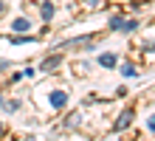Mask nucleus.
I'll list each match as a JSON object with an SVG mask.
<instances>
[{"mask_svg": "<svg viewBox=\"0 0 155 141\" xmlns=\"http://www.w3.org/2000/svg\"><path fill=\"white\" fill-rule=\"evenodd\" d=\"M48 102H51V107H57V110H62L68 105V93L65 90H51V96H48Z\"/></svg>", "mask_w": 155, "mask_h": 141, "instance_id": "nucleus-1", "label": "nucleus"}, {"mask_svg": "<svg viewBox=\"0 0 155 141\" xmlns=\"http://www.w3.org/2000/svg\"><path fill=\"white\" fill-rule=\"evenodd\" d=\"M85 45H93V40L90 37H74V40L59 42V48H85Z\"/></svg>", "mask_w": 155, "mask_h": 141, "instance_id": "nucleus-2", "label": "nucleus"}, {"mask_svg": "<svg viewBox=\"0 0 155 141\" xmlns=\"http://www.w3.org/2000/svg\"><path fill=\"white\" fill-rule=\"evenodd\" d=\"M133 116H135L133 110H124L121 116L116 119V124H113V130H116V133H121V130H127V127H130V121H133Z\"/></svg>", "mask_w": 155, "mask_h": 141, "instance_id": "nucleus-3", "label": "nucleus"}, {"mask_svg": "<svg viewBox=\"0 0 155 141\" xmlns=\"http://www.w3.org/2000/svg\"><path fill=\"white\" fill-rule=\"evenodd\" d=\"M54 12H57V6H54V3H51V0H45V3L40 6V17H42V20H45V23H48V20H51V17H54Z\"/></svg>", "mask_w": 155, "mask_h": 141, "instance_id": "nucleus-4", "label": "nucleus"}, {"mask_svg": "<svg viewBox=\"0 0 155 141\" xmlns=\"http://www.w3.org/2000/svg\"><path fill=\"white\" fill-rule=\"evenodd\" d=\"M59 65H62V56L54 54V56H48V59H42L40 68H42V71H54V68H59Z\"/></svg>", "mask_w": 155, "mask_h": 141, "instance_id": "nucleus-5", "label": "nucleus"}, {"mask_svg": "<svg viewBox=\"0 0 155 141\" xmlns=\"http://www.w3.org/2000/svg\"><path fill=\"white\" fill-rule=\"evenodd\" d=\"M116 62H118L116 54H102L99 56V65H102V68H116Z\"/></svg>", "mask_w": 155, "mask_h": 141, "instance_id": "nucleus-6", "label": "nucleus"}, {"mask_svg": "<svg viewBox=\"0 0 155 141\" xmlns=\"http://www.w3.org/2000/svg\"><path fill=\"white\" fill-rule=\"evenodd\" d=\"M12 28H14V31H17V34H20V31H28V28H31V23H28V20H25V17H17V20L12 23Z\"/></svg>", "mask_w": 155, "mask_h": 141, "instance_id": "nucleus-7", "label": "nucleus"}, {"mask_svg": "<svg viewBox=\"0 0 155 141\" xmlns=\"http://www.w3.org/2000/svg\"><path fill=\"white\" fill-rule=\"evenodd\" d=\"M135 28H138V20H124V23H121V28H118V31L130 34V31H135Z\"/></svg>", "mask_w": 155, "mask_h": 141, "instance_id": "nucleus-8", "label": "nucleus"}, {"mask_svg": "<svg viewBox=\"0 0 155 141\" xmlns=\"http://www.w3.org/2000/svg\"><path fill=\"white\" fill-rule=\"evenodd\" d=\"M82 124V116H79V113H71V116L65 119V127H79Z\"/></svg>", "mask_w": 155, "mask_h": 141, "instance_id": "nucleus-9", "label": "nucleus"}, {"mask_svg": "<svg viewBox=\"0 0 155 141\" xmlns=\"http://www.w3.org/2000/svg\"><path fill=\"white\" fill-rule=\"evenodd\" d=\"M14 45H23V42H34V37H12Z\"/></svg>", "mask_w": 155, "mask_h": 141, "instance_id": "nucleus-10", "label": "nucleus"}, {"mask_svg": "<svg viewBox=\"0 0 155 141\" xmlns=\"http://www.w3.org/2000/svg\"><path fill=\"white\" fill-rule=\"evenodd\" d=\"M6 110H8V113H17V110H20V102H17V99H12V102L6 105Z\"/></svg>", "mask_w": 155, "mask_h": 141, "instance_id": "nucleus-11", "label": "nucleus"}, {"mask_svg": "<svg viewBox=\"0 0 155 141\" xmlns=\"http://www.w3.org/2000/svg\"><path fill=\"white\" fill-rule=\"evenodd\" d=\"M121 17H110V28H113V31H118V28H121Z\"/></svg>", "mask_w": 155, "mask_h": 141, "instance_id": "nucleus-12", "label": "nucleus"}, {"mask_svg": "<svg viewBox=\"0 0 155 141\" xmlns=\"http://www.w3.org/2000/svg\"><path fill=\"white\" fill-rule=\"evenodd\" d=\"M121 73H124V76H135V73H138V71H135L133 65H124V68H121Z\"/></svg>", "mask_w": 155, "mask_h": 141, "instance_id": "nucleus-13", "label": "nucleus"}, {"mask_svg": "<svg viewBox=\"0 0 155 141\" xmlns=\"http://www.w3.org/2000/svg\"><path fill=\"white\" fill-rule=\"evenodd\" d=\"M8 68H12V62H8V59H0V71H8Z\"/></svg>", "mask_w": 155, "mask_h": 141, "instance_id": "nucleus-14", "label": "nucleus"}, {"mask_svg": "<svg viewBox=\"0 0 155 141\" xmlns=\"http://www.w3.org/2000/svg\"><path fill=\"white\" fill-rule=\"evenodd\" d=\"M147 130H152V133H155V116H150V121H147Z\"/></svg>", "mask_w": 155, "mask_h": 141, "instance_id": "nucleus-15", "label": "nucleus"}, {"mask_svg": "<svg viewBox=\"0 0 155 141\" xmlns=\"http://www.w3.org/2000/svg\"><path fill=\"white\" fill-rule=\"evenodd\" d=\"M85 3H87V6H99L102 0H85Z\"/></svg>", "mask_w": 155, "mask_h": 141, "instance_id": "nucleus-16", "label": "nucleus"}, {"mask_svg": "<svg viewBox=\"0 0 155 141\" xmlns=\"http://www.w3.org/2000/svg\"><path fill=\"white\" fill-rule=\"evenodd\" d=\"M0 14H6V3H3V0H0Z\"/></svg>", "mask_w": 155, "mask_h": 141, "instance_id": "nucleus-17", "label": "nucleus"}, {"mask_svg": "<svg viewBox=\"0 0 155 141\" xmlns=\"http://www.w3.org/2000/svg\"><path fill=\"white\" fill-rule=\"evenodd\" d=\"M3 133H6V127H3V124H0V138H3Z\"/></svg>", "mask_w": 155, "mask_h": 141, "instance_id": "nucleus-18", "label": "nucleus"}, {"mask_svg": "<svg viewBox=\"0 0 155 141\" xmlns=\"http://www.w3.org/2000/svg\"><path fill=\"white\" fill-rule=\"evenodd\" d=\"M25 141H37V138H34V136H28V138H25Z\"/></svg>", "mask_w": 155, "mask_h": 141, "instance_id": "nucleus-19", "label": "nucleus"}, {"mask_svg": "<svg viewBox=\"0 0 155 141\" xmlns=\"http://www.w3.org/2000/svg\"><path fill=\"white\" fill-rule=\"evenodd\" d=\"M0 105H3V99H0Z\"/></svg>", "mask_w": 155, "mask_h": 141, "instance_id": "nucleus-20", "label": "nucleus"}]
</instances>
